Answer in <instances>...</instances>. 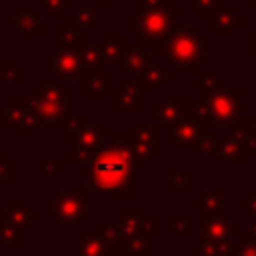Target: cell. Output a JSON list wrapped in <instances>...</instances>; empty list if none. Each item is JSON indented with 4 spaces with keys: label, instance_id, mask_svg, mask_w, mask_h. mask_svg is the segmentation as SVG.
<instances>
[{
    "label": "cell",
    "instance_id": "22",
    "mask_svg": "<svg viewBox=\"0 0 256 256\" xmlns=\"http://www.w3.org/2000/svg\"><path fill=\"white\" fill-rule=\"evenodd\" d=\"M202 150H206V152H210V150H214L216 146H214V138L212 136H206L204 140H202V146H200Z\"/></svg>",
    "mask_w": 256,
    "mask_h": 256
},
{
    "label": "cell",
    "instance_id": "23",
    "mask_svg": "<svg viewBox=\"0 0 256 256\" xmlns=\"http://www.w3.org/2000/svg\"><path fill=\"white\" fill-rule=\"evenodd\" d=\"M250 52H252V54H256V34H252V36H250Z\"/></svg>",
    "mask_w": 256,
    "mask_h": 256
},
{
    "label": "cell",
    "instance_id": "17",
    "mask_svg": "<svg viewBox=\"0 0 256 256\" xmlns=\"http://www.w3.org/2000/svg\"><path fill=\"white\" fill-rule=\"evenodd\" d=\"M222 152L228 156V158H238V154H240V146H238V142L234 140V138H226L224 142H222Z\"/></svg>",
    "mask_w": 256,
    "mask_h": 256
},
{
    "label": "cell",
    "instance_id": "9",
    "mask_svg": "<svg viewBox=\"0 0 256 256\" xmlns=\"http://www.w3.org/2000/svg\"><path fill=\"white\" fill-rule=\"evenodd\" d=\"M186 118H190L192 122H196L200 128H202V126H210V124H214V118H212L210 108H208L206 102H196V104L192 106V110H188Z\"/></svg>",
    "mask_w": 256,
    "mask_h": 256
},
{
    "label": "cell",
    "instance_id": "5",
    "mask_svg": "<svg viewBox=\"0 0 256 256\" xmlns=\"http://www.w3.org/2000/svg\"><path fill=\"white\" fill-rule=\"evenodd\" d=\"M240 26H242V18L236 16L226 6L222 10H218L214 16V34H218V36H228V34H232L234 28H240Z\"/></svg>",
    "mask_w": 256,
    "mask_h": 256
},
{
    "label": "cell",
    "instance_id": "18",
    "mask_svg": "<svg viewBox=\"0 0 256 256\" xmlns=\"http://www.w3.org/2000/svg\"><path fill=\"white\" fill-rule=\"evenodd\" d=\"M100 50L102 48H98L96 50V46H88V48H84V52H82V60L86 62V64H96L98 60H100Z\"/></svg>",
    "mask_w": 256,
    "mask_h": 256
},
{
    "label": "cell",
    "instance_id": "3",
    "mask_svg": "<svg viewBox=\"0 0 256 256\" xmlns=\"http://www.w3.org/2000/svg\"><path fill=\"white\" fill-rule=\"evenodd\" d=\"M240 96L242 92L238 88L206 94L204 102L208 104L214 122H220V124L234 122V118H238V112H240Z\"/></svg>",
    "mask_w": 256,
    "mask_h": 256
},
{
    "label": "cell",
    "instance_id": "1",
    "mask_svg": "<svg viewBox=\"0 0 256 256\" xmlns=\"http://www.w3.org/2000/svg\"><path fill=\"white\" fill-rule=\"evenodd\" d=\"M160 50L182 70L192 72L196 68V62L204 56V40L192 28H174L164 36Z\"/></svg>",
    "mask_w": 256,
    "mask_h": 256
},
{
    "label": "cell",
    "instance_id": "16",
    "mask_svg": "<svg viewBox=\"0 0 256 256\" xmlns=\"http://www.w3.org/2000/svg\"><path fill=\"white\" fill-rule=\"evenodd\" d=\"M120 42H122V40H120L118 36H114V38L108 36V38H106V48H104V50H106V54H108L112 60H116V58L120 56Z\"/></svg>",
    "mask_w": 256,
    "mask_h": 256
},
{
    "label": "cell",
    "instance_id": "7",
    "mask_svg": "<svg viewBox=\"0 0 256 256\" xmlns=\"http://www.w3.org/2000/svg\"><path fill=\"white\" fill-rule=\"evenodd\" d=\"M54 70L60 76H76L82 70V62L72 52H60L54 56Z\"/></svg>",
    "mask_w": 256,
    "mask_h": 256
},
{
    "label": "cell",
    "instance_id": "24",
    "mask_svg": "<svg viewBox=\"0 0 256 256\" xmlns=\"http://www.w3.org/2000/svg\"><path fill=\"white\" fill-rule=\"evenodd\" d=\"M250 6H252V8L256 10V0H252V2H250Z\"/></svg>",
    "mask_w": 256,
    "mask_h": 256
},
{
    "label": "cell",
    "instance_id": "21",
    "mask_svg": "<svg viewBox=\"0 0 256 256\" xmlns=\"http://www.w3.org/2000/svg\"><path fill=\"white\" fill-rule=\"evenodd\" d=\"M88 16H90V12H88V10H82L76 20L82 22V24H94V18H88Z\"/></svg>",
    "mask_w": 256,
    "mask_h": 256
},
{
    "label": "cell",
    "instance_id": "14",
    "mask_svg": "<svg viewBox=\"0 0 256 256\" xmlns=\"http://www.w3.org/2000/svg\"><path fill=\"white\" fill-rule=\"evenodd\" d=\"M146 64V54L140 50V46H134L126 56V68H142Z\"/></svg>",
    "mask_w": 256,
    "mask_h": 256
},
{
    "label": "cell",
    "instance_id": "4",
    "mask_svg": "<svg viewBox=\"0 0 256 256\" xmlns=\"http://www.w3.org/2000/svg\"><path fill=\"white\" fill-rule=\"evenodd\" d=\"M174 16H176V10L170 8V6L168 8H160V10H150L142 18L136 20L134 34L146 36V42L156 40V38H162V36L168 34Z\"/></svg>",
    "mask_w": 256,
    "mask_h": 256
},
{
    "label": "cell",
    "instance_id": "10",
    "mask_svg": "<svg viewBox=\"0 0 256 256\" xmlns=\"http://www.w3.org/2000/svg\"><path fill=\"white\" fill-rule=\"evenodd\" d=\"M222 8H224L222 0H196V16L198 18L216 16V12Z\"/></svg>",
    "mask_w": 256,
    "mask_h": 256
},
{
    "label": "cell",
    "instance_id": "2",
    "mask_svg": "<svg viewBox=\"0 0 256 256\" xmlns=\"http://www.w3.org/2000/svg\"><path fill=\"white\" fill-rule=\"evenodd\" d=\"M126 170H128V164H126L124 154L106 152L104 156L96 158L92 166V178H94V184H98L100 188H110V186H116L124 178Z\"/></svg>",
    "mask_w": 256,
    "mask_h": 256
},
{
    "label": "cell",
    "instance_id": "8",
    "mask_svg": "<svg viewBox=\"0 0 256 256\" xmlns=\"http://www.w3.org/2000/svg\"><path fill=\"white\" fill-rule=\"evenodd\" d=\"M196 138H200V126L190 118H184V122L172 130V142H192Z\"/></svg>",
    "mask_w": 256,
    "mask_h": 256
},
{
    "label": "cell",
    "instance_id": "13",
    "mask_svg": "<svg viewBox=\"0 0 256 256\" xmlns=\"http://www.w3.org/2000/svg\"><path fill=\"white\" fill-rule=\"evenodd\" d=\"M102 88H104V74L102 72H92L88 76V94L90 98H102Z\"/></svg>",
    "mask_w": 256,
    "mask_h": 256
},
{
    "label": "cell",
    "instance_id": "12",
    "mask_svg": "<svg viewBox=\"0 0 256 256\" xmlns=\"http://www.w3.org/2000/svg\"><path fill=\"white\" fill-rule=\"evenodd\" d=\"M168 78V74L166 72H162L160 68H146V72H144V76H142V84L146 86V88H152V86H158L162 80H166Z\"/></svg>",
    "mask_w": 256,
    "mask_h": 256
},
{
    "label": "cell",
    "instance_id": "19",
    "mask_svg": "<svg viewBox=\"0 0 256 256\" xmlns=\"http://www.w3.org/2000/svg\"><path fill=\"white\" fill-rule=\"evenodd\" d=\"M44 6H46L54 16H58L60 8H64V0H44Z\"/></svg>",
    "mask_w": 256,
    "mask_h": 256
},
{
    "label": "cell",
    "instance_id": "11",
    "mask_svg": "<svg viewBox=\"0 0 256 256\" xmlns=\"http://www.w3.org/2000/svg\"><path fill=\"white\" fill-rule=\"evenodd\" d=\"M234 140H240L242 150H248V152L256 150V136L240 124H234Z\"/></svg>",
    "mask_w": 256,
    "mask_h": 256
},
{
    "label": "cell",
    "instance_id": "25",
    "mask_svg": "<svg viewBox=\"0 0 256 256\" xmlns=\"http://www.w3.org/2000/svg\"><path fill=\"white\" fill-rule=\"evenodd\" d=\"M252 128H254V132H256V118H254V122H252Z\"/></svg>",
    "mask_w": 256,
    "mask_h": 256
},
{
    "label": "cell",
    "instance_id": "6",
    "mask_svg": "<svg viewBox=\"0 0 256 256\" xmlns=\"http://www.w3.org/2000/svg\"><path fill=\"white\" fill-rule=\"evenodd\" d=\"M186 100L180 98V100H166L160 104L158 108V116L164 124H176L178 120H184L186 118Z\"/></svg>",
    "mask_w": 256,
    "mask_h": 256
},
{
    "label": "cell",
    "instance_id": "15",
    "mask_svg": "<svg viewBox=\"0 0 256 256\" xmlns=\"http://www.w3.org/2000/svg\"><path fill=\"white\" fill-rule=\"evenodd\" d=\"M196 88L198 90H204L206 94H214V92L224 90V84L220 80H216L214 76H204L200 82H196Z\"/></svg>",
    "mask_w": 256,
    "mask_h": 256
},
{
    "label": "cell",
    "instance_id": "20",
    "mask_svg": "<svg viewBox=\"0 0 256 256\" xmlns=\"http://www.w3.org/2000/svg\"><path fill=\"white\" fill-rule=\"evenodd\" d=\"M60 38H62V40L66 38V46H68L70 42H74V40H76V34H74L70 28H60Z\"/></svg>",
    "mask_w": 256,
    "mask_h": 256
}]
</instances>
